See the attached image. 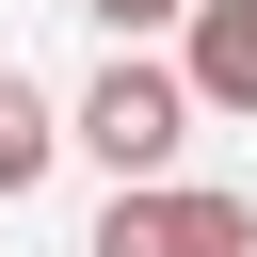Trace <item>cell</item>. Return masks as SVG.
I'll use <instances>...</instances> for the list:
<instances>
[{
	"label": "cell",
	"mask_w": 257,
	"mask_h": 257,
	"mask_svg": "<svg viewBox=\"0 0 257 257\" xmlns=\"http://www.w3.org/2000/svg\"><path fill=\"white\" fill-rule=\"evenodd\" d=\"M193 64H145V48H112L96 80H80V112H64V145H96L112 177H177V145H193Z\"/></svg>",
	"instance_id": "cell-1"
},
{
	"label": "cell",
	"mask_w": 257,
	"mask_h": 257,
	"mask_svg": "<svg viewBox=\"0 0 257 257\" xmlns=\"http://www.w3.org/2000/svg\"><path fill=\"white\" fill-rule=\"evenodd\" d=\"M80 257H257V193H177V177H112Z\"/></svg>",
	"instance_id": "cell-2"
},
{
	"label": "cell",
	"mask_w": 257,
	"mask_h": 257,
	"mask_svg": "<svg viewBox=\"0 0 257 257\" xmlns=\"http://www.w3.org/2000/svg\"><path fill=\"white\" fill-rule=\"evenodd\" d=\"M177 32H193V48H177L193 96H209V112H257V0H193Z\"/></svg>",
	"instance_id": "cell-3"
},
{
	"label": "cell",
	"mask_w": 257,
	"mask_h": 257,
	"mask_svg": "<svg viewBox=\"0 0 257 257\" xmlns=\"http://www.w3.org/2000/svg\"><path fill=\"white\" fill-rule=\"evenodd\" d=\"M48 161H64V112H48V96H32L16 64H0V209H16V193H32Z\"/></svg>",
	"instance_id": "cell-4"
},
{
	"label": "cell",
	"mask_w": 257,
	"mask_h": 257,
	"mask_svg": "<svg viewBox=\"0 0 257 257\" xmlns=\"http://www.w3.org/2000/svg\"><path fill=\"white\" fill-rule=\"evenodd\" d=\"M80 16H128V0H80Z\"/></svg>",
	"instance_id": "cell-5"
}]
</instances>
